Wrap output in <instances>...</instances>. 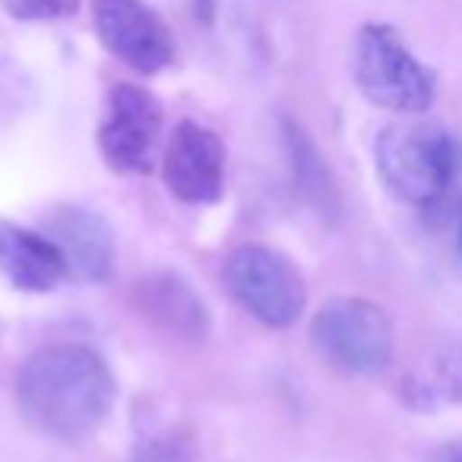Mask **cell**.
Listing matches in <instances>:
<instances>
[{"label":"cell","mask_w":462,"mask_h":462,"mask_svg":"<svg viewBox=\"0 0 462 462\" xmlns=\"http://www.w3.org/2000/svg\"><path fill=\"white\" fill-rule=\"evenodd\" d=\"M459 245H462V209H459Z\"/></svg>","instance_id":"obj_17"},{"label":"cell","mask_w":462,"mask_h":462,"mask_svg":"<svg viewBox=\"0 0 462 462\" xmlns=\"http://www.w3.org/2000/svg\"><path fill=\"white\" fill-rule=\"evenodd\" d=\"M222 279L231 298L266 327L285 329L301 320L308 285L285 254L263 245L235 247L225 260Z\"/></svg>","instance_id":"obj_5"},{"label":"cell","mask_w":462,"mask_h":462,"mask_svg":"<svg viewBox=\"0 0 462 462\" xmlns=\"http://www.w3.org/2000/svg\"><path fill=\"white\" fill-rule=\"evenodd\" d=\"M134 308L155 329L174 339H206L209 308L178 273H152L134 285Z\"/></svg>","instance_id":"obj_11"},{"label":"cell","mask_w":462,"mask_h":462,"mask_svg":"<svg viewBox=\"0 0 462 462\" xmlns=\"http://www.w3.org/2000/svg\"><path fill=\"white\" fill-rule=\"evenodd\" d=\"M0 276L14 289L42 295L64 282L67 266L45 231L23 228L10 218H0Z\"/></svg>","instance_id":"obj_12"},{"label":"cell","mask_w":462,"mask_h":462,"mask_svg":"<svg viewBox=\"0 0 462 462\" xmlns=\"http://www.w3.org/2000/svg\"><path fill=\"white\" fill-rule=\"evenodd\" d=\"M0 7L20 23H54L77 14L79 0H0Z\"/></svg>","instance_id":"obj_14"},{"label":"cell","mask_w":462,"mask_h":462,"mask_svg":"<svg viewBox=\"0 0 462 462\" xmlns=\"http://www.w3.org/2000/svg\"><path fill=\"white\" fill-rule=\"evenodd\" d=\"M437 462H462V440L447 443V447L440 449V456H437Z\"/></svg>","instance_id":"obj_15"},{"label":"cell","mask_w":462,"mask_h":462,"mask_svg":"<svg viewBox=\"0 0 462 462\" xmlns=\"http://www.w3.org/2000/svg\"><path fill=\"white\" fill-rule=\"evenodd\" d=\"M96 35L121 64L136 73H159L174 60V35L143 0H92Z\"/></svg>","instance_id":"obj_7"},{"label":"cell","mask_w":462,"mask_h":462,"mask_svg":"<svg viewBox=\"0 0 462 462\" xmlns=\"http://www.w3.org/2000/svg\"><path fill=\"white\" fill-rule=\"evenodd\" d=\"M462 146L434 124H393L374 143L383 184L402 203L440 209L453 184Z\"/></svg>","instance_id":"obj_2"},{"label":"cell","mask_w":462,"mask_h":462,"mask_svg":"<svg viewBox=\"0 0 462 462\" xmlns=\"http://www.w3.org/2000/svg\"><path fill=\"white\" fill-rule=\"evenodd\" d=\"M115 374L108 361L79 342H54L26 358L16 374V405L29 428L77 443L96 434L115 409Z\"/></svg>","instance_id":"obj_1"},{"label":"cell","mask_w":462,"mask_h":462,"mask_svg":"<svg viewBox=\"0 0 462 462\" xmlns=\"http://www.w3.org/2000/svg\"><path fill=\"white\" fill-rule=\"evenodd\" d=\"M193 10L203 23H212V14H216V0H193Z\"/></svg>","instance_id":"obj_16"},{"label":"cell","mask_w":462,"mask_h":462,"mask_svg":"<svg viewBox=\"0 0 462 462\" xmlns=\"http://www.w3.org/2000/svg\"><path fill=\"white\" fill-rule=\"evenodd\" d=\"M285 140H289V155H291V168H295L298 190L327 216L333 209V193H336L333 180H329L327 162L320 159L317 146L308 140V134L298 124L285 121Z\"/></svg>","instance_id":"obj_13"},{"label":"cell","mask_w":462,"mask_h":462,"mask_svg":"<svg viewBox=\"0 0 462 462\" xmlns=\"http://www.w3.org/2000/svg\"><path fill=\"white\" fill-rule=\"evenodd\" d=\"M162 130V105L152 92L134 83H117L108 92V108L98 127V152L117 174H146L152 146Z\"/></svg>","instance_id":"obj_6"},{"label":"cell","mask_w":462,"mask_h":462,"mask_svg":"<svg viewBox=\"0 0 462 462\" xmlns=\"http://www.w3.org/2000/svg\"><path fill=\"white\" fill-rule=\"evenodd\" d=\"M355 83L371 105L396 115H421L434 105L437 79L409 51L396 29L371 23L355 42Z\"/></svg>","instance_id":"obj_3"},{"label":"cell","mask_w":462,"mask_h":462,"mask_svg":"<svg viewBox=\"0 0 462 462\" xmlns=\"http://www.w3.org/2000/svg\"><path fill=\"white\" fill-rule=\"evenodd\" d=\"M162 178L171 197L187 206L218 203L225 190V146L212 130L180 121L162 159Z\"/></svg>","instance_id":"obj_8"},{"label":"cell","mask_w":462,"mask_h":462,"mask_svg":"<svg viewBox=\"0 0 462 462\" xmlns=\"http://www.w3.org/2000/svg\"><path fill=\"white\" fill-rule=\"evenodd\" d=\"M399 399L421 415L462 405V339L437 336L424 342L399 377Z\"/></svg>","instance_id":"obj_10"},{"label":"cell","mask_w":462,"mask_h":462,"mask_svg":"<svg viewBox=\"0 0 462 462\" xmlns=\"http://www.w3.org/2000/svg\"><path fill=\"white\" fill-rule=\"evenodd\" d=\"M314 348L346 374H380L396 352L393 320L367 298H333L310 320Z\"/></svg>","instance_id":"obj_4"},{"label":"cell","mask_w":462,"mask_h":462,"mask_svg":"<svg viewBox=\"0 0 462 462\" xmlns=\"http://www.w3.org/2000/svg\"><path fill=\"white\" fill-rule=\"evenodd\" d=\"M45 235L54 241L67 266V279L98 285L115 270V231L102 212L83 206H58L48 212Z\"/></svg>","instance_id":"obj_9"}]
</instances>
